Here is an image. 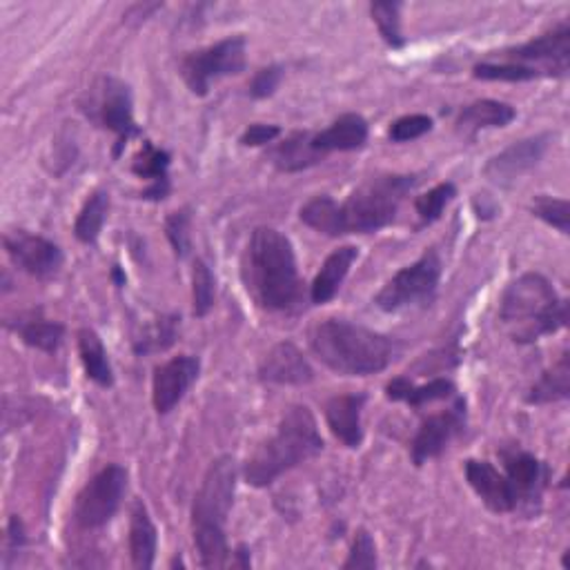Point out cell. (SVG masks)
<instances>
[{"mask_svg": "<svg viewBox=\"0 0 570 570\" xmlns=\"http://www.w3.org/2000/svg\"><path fill=\"white\" fill-rule=\"evenodd\" d=\"M243 281L261 308L290 310L297 305L301 281L290 238L275 227H257L243 257Z\"/></svg>", "mask_w": 570, "mask_h": 570, "instance_id": "obj_1", "label": "cell"}, {"mask_svg": "<svg viewBox=\"0 0 570 570\" xmlns=\"http://www.w3.org/2000/svg\"><path fill=\"white\" fill-rule=\"evenodd\" d=\"M312 350L321 364L348 377H368L385 370L394 357V344L342 318H328L312 333Z\"/></svg>", "mask_w": 570, "mask_h": 570, "instance_id": "obj_2", "label": "cell"}, {"mask_svg": "<svg viewBox=\"0 0 570 570\" xmlns=\"http://www.w3.org/2000/svg\"><path fill=\"white\" fill-rule=\"evenodd\" d=\"M500 321L513 342L535 344L563 328L568 321V303L559 299L546 277L528 272L506 288L500 305Z\"/></svg>", "mask_w": 570, "mask_h": 570, "instance_id": "obj_3", "label": "cell"}, {"mask_svg": "<svg viewBox=\"0 0 570 570\" xmlns=\"http://www.w3.org/2000/svg\"><path fill=\"white\" fill-rule=\"evenodd\" d=\"M323 450V439L318 435L316 422L305 405H294L290 409L275 437H270L264 446L255 450L248 459L246 481L255 488H266L277 481L283 472L292 470L294 466L316 457Z\"/></svg>", "mask_w": 570, "mask_h": 570, "instance_id": "obj_4", "label": "cell"}, {"mask_svg": "<svg viewBox=\"0 0 570 570\" xmlns=\"http://www.w3.org/2000/svg\"><path fill=\"white\" fill-rule=\"evenodd\" d=\"M417 177L385 175L359 186L346 203H339L344 234H370L394 221L401 201L413 192Z\"/></svg>", "mask_w": 570, "mask_h": 570, "instance_id": "obj_5", "label": "cell"}, {"mask_svg": "<svg viewBox=\"0 0 570 570\" xmlns=\"http://www.w3.org/2000/svg\"><path fill=\"white\" fill-rule=\"evenodd\" d=\"M246 38L230 36L205 49L192 52L181 60V76L190 92L205 97L214 80L223 76H236L246 69Z\"/></svg>", "mask_w": 570, "mask_h": 570, "instance_id": "obj_6", "label": "cell"}, {"mask_svg": "<svg viewBox=\"0 0 570 570\" xmlns=\"http://www.w3.org/2000/svg\"><path fill=\"white\" fill-rule=\"evenodd\" d=\"M439 277H442L439 255L435 250H428V253H424V257L420 261H415L409 268L399 270L381 288L375 303L383 312H396V310L409 308L413 303L428 301L439 286Z\"/></svg>", "mask_w": 570, "mask_h": 570, "instance_id": "obj_7", "label": "cell"}, {"mask_svg": "<svg viewBox=\"0 0 570 570\" xmlns=\"http://www.w3.org/2000/svg\"><path fill=\"white\" fill-rule=\"evenodd\" d=\"M236 488V463L232 457L216 459L199 488L192 506L194 528H225Z\"/></svg>", "mask_w": 570, "mask_h": 570, "instance_id": "obj_8", "label": "cell"}, {"mask_svg": "<svg viewBox=\"0 0 570 570\" xmlns=\"http://www.w3.org/2000/svg\"><path fill=\"white\" fill-rule=\"evenodd\" d=\"M127 488V470L123 466L103 468L76 500V522L83 528L105 526L119 511Z\"/></svg>", "mask_w": 570, "mask_h": 570, "instance_id": "obj_9", "label": "cell"}, {"mask_svg": "<svg viewBox=\"0 0 570 570\" xmlns=\"http://www.w3.org/2000/svg\"><path fill=\"white\" fill-rule=\"evenodd\" d=\"M508 63H539L544 76H566L570 63V25L561 23L552 32L502 54Z\"/></svg>", "mask_w": 570, "mask_h": 570, "instance_id": "obj_10", "label": "cell"}, {"mask_svg": "<svg viewBox=\"0 0 570 570\" xmlns=\"http://www.w3.org/2000/svg\"><path fill=\"white\" fill-rule=\"evenodd\" d=\"M5 250L23 272L36 279H49L63 266V253L56 243L36 234H27V232L8 234Z\"/></svg>", "mask_w": 570, "mask_h": 570, "instance_id": "obj_11", "label": "cell"}, {"mask_svg": "<svg viewBox=\"0 0 570 570\" xmlns=\"http://www.w3.org/2000/svg\"><path fill=\"white\" fill-rule=\"evenodd\" d=\"M201 361L197 357L183 355L154 370L152 381V399L158 415H168L175 405L186 396L192 383L199 379Z\"/></svg>", "mask_w": 570, "mask_h": 570, "instance_id": "obj_12", "label": "cell"}, {"mask_svg": "<svg viewBox=\"0 0 570 570\" xmlns=\"http://www.w3.org/2000/svg\"><path fill=\"white\" fill-rule=\"evenodd\" d=\"M466 428V403L457 399L450 411L428 417L413 442V461L424 466L428 459L439 457L448 444Z\"/></svg>", "mask_w": 570, "mask_h": 570, "instance_id": "obj_13", "label": "cell"}, {"mask_svg": "<svg viewBox=\"0 0 570 570\" xmlns=\"http://www.w3.org/2000/svg\"><path fill=\"white\" fill-rule=\"evenodd\" d=\"M548 141H550L548 134H539L513 143L511 147H506L504 152H500L498 156H493L485 163L483 175L500 186L513 183L515 179H519L522 175H526L530 168L537 166L548 147Z\"/></svg>", "mask_w": 570, "mask_h": 570, "instance_id": "obj_14", "label": "cell"}, {"mask_svg": "<svg viewBox=\"0 0 570 570\" xmlns=\"http://www.w3.org/2000/svg\"><path fill=\"white\" fill-rule=\"evenodd\" d=\"M99 119L101 123L116 134V147L114 156L121 154L125 143L134 136L141 134V127L134 121V110H132V94L130 88L119 78H108L103 97L99 103Z\"/></svg>", "mask_w": 570, "mask_h": 570, "instance_id": "obj_15", "label": "cell"}, {"mask_svg": "<svg viewBox=\"0 0 570 570\" xmlns=\"http://www.w3.org/2000/svg\"><path fill=\"white\" fill-rule=\"evenodd\" d=\"M466 479L481 502L493 513H513L519 502L506 474H502L493 463L470 459L466 461Z\"/></svg>", "mask_w": 570, "mask_h": 570, "instance_id": "obj_16", "label": "cell"}, {"mask_svg": "<svg viewBox=\"0 0 570 570\" xmlns=\"http://www.w3.org/2000/svg\"><path fill=\"white\" fill-rule=\"evenodd\" d=\"M259 377L268 383L303 385V383L312 381L314 372L297 346L279 344L266 355V359L259 368Z\"/></svg>", "mask_w": 570, "mask_h": 570, "instance_id": "obj_17", "label": "cell"}, {"mask_svg": "<svg viewBox=\"0 0 570 570\" xmlns=\"http://www.w3.org/2000/svg\"><path fill=\"white\" fill-rule=\"evenodd\" d=\"M504 466H506V477L513 485L519 504L535 502L541 498V491L548 481L546 463H541L530 452L513 450V452H504Z\"/></svg>", "mask_w": 570, "mask_h": 570, "instance_id": "obj_18", "label": "cell"}, {"mask_svg": "<svg viewBox=\"0 0 570 570\" xmlns=\"http://www.w3.org/2000/svg\"><path fill=\"white\" fill-rule=\"evenodd\" d=\"M366 403V394H339L333 396L325 405V420L337 439H342L348 448H359L364 442L361 428V411Z\"/></svg>", "mask_w": 570, "mask_h": 570, "instance_id": "obj_19", "label": "cell"}, {"mask_svg": "<svg viewBox=\"0 0 570 570\" xmlns=\"http://www.w3.org/2000/svg\"><path fill=\"white\" fill-rule=\"evenodd\" d=\"M368 141V123L361 114H344L328 130L312 134V147L325 156L331 152H353Z\"/></svg>", "mask_w": 570, "mask_h": 570, "instance_id": "obj_20", "label": "cell"}, {"mask_svg": "<svg viewBox=\"0 0 570 570\" xmlns=\"http://www.w3.org/2000/svg\"><path fill=\"white\" fill-rule=\"evenodd\" d=\"M170 154L166 149H158L152 143H143V149L136 154L132 172L145 181H149V188L143 192V199L160 201L170 192Z\"/></svg>", "mask_w": 570, "mask_h": 570, "instance_id": "obj_21", "label": "cell"}, {"mask_svg": "<svg viewBox=\"0 0 570 570\" xmlns=\"http://www.w3.org/2000/svg\"><path fill=\"white\" fill-rule=\"evenodd\" d=\"M357 257H359V250L353 246H346V248L335 250L328 259H325V264L321 266V270L310 288L312 303H316V305L328 303L339 292V288H342L344 279L348 277Z\"/></svg>", "mask_w": 570, "mask_h": 570, "instance_id": "obj_22", "label": "cell"}, {"mask_svg": "<svg viewBox=\"0 0 570 570\" xmlns=\"http://www.w3.org/2000/svg\"><path fill=\"white\" fill-rule=\"evenodd\" d=\"M12 328L21 335V339L43 353H56L63 344V335L65 328L58 321H49L43 316L41 310H32L25 312L16 318V323H12Z\"/></svg>", "mask_w": 570, "mask_h": 570, "instance_id": "obj_23", "label": "cell"}, {"mask_svg": "<svg viewBox=\"0 0 570 570\" xmlns=\"http://www.w3.org/2000/svg\"><path fill=\"white\" fill-rule=\"evenodd\" d=\"M156 526L149 519L147 506L138 500L132 506V519H130V552L132 563L138 570H149L154 566L156 557Z\"/></svg>", "mask_w": 570, "mask_h": 570, "instance_id": "obj_24", "label": "cell"}, {"mask_svg": "<svg viewBox=\"0 0 570 570\" xmlns=\"http://www.w3.org/2000/svg\"><path fill=\"white\" fill-rule=\"evenodd\" d=\"M515 116H517V112L508 103L483 99V101H474V103L466 105L459 112L457 127L463 134H474L485 127H506L515 121Z\"/></svg>", "mask_w": 570, "mask_h": 570, "instance_id": "obj_25", "label": "cell"}, {"mask_svg": "<svg viewBox=\"0 0 570 570\" xmlns=\"http://www.w3.org/2000/svg\"><path fill=\"white\" fill-rule=\"evenodd\" d=\"M385 394L392 401H405L409 405H413V409H422L426 403L452 396L455 383L450 379H433L424 385H415L411 379L399 377L385 385Z\"/></svg>", "mask_w": 570, "mask_h": 570, "instance_id": "obj_26", "label": "cell"}, {"mask_svg": "<svg viewBox=\"0 0 570 570\" xmlns=\"http://www.w3.org/2000/svg\"><path fill=\"white\" fill-rule=\"evenodd\" d=\"M270 158L281 172H301L325 156H321L312 147V134L310 132H294L290 138H286L279 147L270 152Z\"/></svg>", "mask_w": 570, "mask_h": 570, "instance_id": "obj_27", "label": "cell"}, {"mask_svg": "<svg viewBox=\"0 0 570 570\" xmlns=\"http://www.w3.org/2000/svg\"><path fill=\"white\" fill-rule=\"evenodd\" d=\"M78 353H80V361H83L88 377L94 383H99L103 388H110L114 383V372H112V366L108 359V350L94 331L83 328L78 333Z\"/></svg>", "mask_w": 570, "mask_h": 570, "instance_id": "obj_28", "label": "cell"}, {"mask_svg": "<svg viewBox=\"0 0 570 570\" xmlns=\"http://www.w3.org/2000/svg\"><path fill=\"white\" fill-rule=\"evenodd\" d=\"M570 394V355L563 353L559 361L541 375V379L530 388L526 401L535 405L555 403L568 399Z\"/></svg>", "mask_w": 570, "mask_h": 570, "instance_id": "obj_29", "label": "cell"}, {"mask_svg": "<svg viewBox=\"0 0 570 570\" xmlns=\"http://www.w3.org/2000/svg\"><path fill=\"white\" fill-rule=\"evenodd\" d=\"M301 221L325 234V236H342L344 234V223H342V214H339V203L331 197H314L310 199L301 212H299Z\"/></svg>", "mask_w": 570, "mask_h": 570, "instance_id": "obj_30", "label": "cell"}, {"mask_svg": "<svg viewBox=\"0 0 570 570\" xmlns=\"http://www.w3.org/2000/svg\"><path fill=\"white\" fill-rule=\"evenodd\" d=\"M108 210H110V194L99 190L94 192L83 210H80L76 223H74V234L80 243H86V246H92V243H97V238L101 236V230H103V223L108 219Z\"/></svg>", "mask_w": 570, "mask_h": 570, "instance_id": "obj_31", "label": "cell"}, {"mask_svg": "<svg viewBox=\"0 0 570 570\" xmlns=\"http://www.w3.org/2000/svg\"><path fill=\"white\" fill-rule=\"evenodd\" d=\"M541 71L533 65L519 63H479L474 65V78L481 80H506V83H522V80L539 78Z\"/></svg>", "mask_w": 570, "mask_h": 570, "instance_id": "obj_32", "label": "cell"}, {"mask_svg": "<svg viewBox=\"0 0 570 570\" xmlns=\"http://www.w3.org/2000/svg\"><path fill=\"white\" fill-rule=\"evenodd\" d=\"M399 12H401V3H372L370 5V14H372V21L379 27V34L394 49L403 47V43H405L403 36H401Z\"/></svg>", "mask_w": 570, "mask_h": 570, "instance_id": "obj_33", "label": "cell"}, {"mask_svg": "<svg viewBox=\"0 0 570 570\" xmlns=\"http://www.w3.org/2000/svg\"><path fill=\"white\" fill-rule=\"evenodd\" d=\"M214 294H216V281L212 270L208 268L205 261L197 259L194 270H192V299H194V314L205 316L212 305H214Z\"/></svg>", "mask_w": 570, "mask_h": 570, "instance_id": "obj_34", "label": "cell"}, {"mask_svg": "<svg viewBox=\"0 0 570 570\" xmlns=\"http://www.w3.org/2000/svg\"><path fill=\"white\" fill-rule=\"evenodd\" d=\"M455 197H457V188H455L452 183H439V186H435L431 192H426L424 197H420V199L415 201V210H417L422 223H424V225L435 223V221L444 214L446 205H448Z\"/></svg>", "mask_w": 570, "mask_h": 570, "instance_id": "obj_35", "label": "cell"}, {"mask_svg": "<svg viewBox=\"0 0 570 570\" xmlns=\"http://www.w3.org/2000/svg\"><path fill=\"white\" fill-rule=\"evenodd\" d=\"M177 316H163L154 323V328L134 346L138 355H147L154 350H166L177 339Z\"/></svg>", "mask_w": 570, "mask_h": 570, "instance_id": "obj_36", "label": "cell"}, {"mask_svg": "<svg viewBox=\"0 0 570 570\" xmlns=\"http://www.w3.org/2000/svg\"><path fill=\"white\" fill-rule=\"evenodd\" d=\"M533 214L559 230L561 234H568L570 230V203L566 199H552L541 194L533 203Z\"/></svg>", "mask_w": 570, "mask_h": 570, "instance_id": "obj_37", "label": "cell"}, {"mask_svg": "<svg viewBox=\"0 0 570 570\" xmlns=\"http://www.w3.org/2000/svg\"><path fill=\"white\" fill-rule=\"evenodd\" d=\"M433 130V119L426 114H411V116H401L399 121L392 123L390 127V141L394 143H409L415 141L424 134H428Z\"/></svg>", "mask_w": 570, "mask_h": 570, "instance_id": "obj_38", "label": "cell"}, {"mask_svg": "<svg viewBox=\"0 0 570 570\" xmlns=\"http://www.w3.org/2000/svg\"><path fill=\"white\" fill-rule=\"evenodd\" d=\"M353 568H364V570L377 568V546L366 528L357 530L350 557L344 563V570H353Z\"/></svg>", "mask_w": 570, "mask_h": 570, "instance_id": "obj_39", "label": "cell"}, {"mask_svg": "<svg viewBox=\"0 0 570 570\" xmlns=\"http://www.w3.org/2000/svg\"><path fill=\"white\" fill-rule=\"evenodd\" d=\"M166 234L172 243L175 255L179 259L188 257V253H190V212L181 210V212L170 214L166 221Z\"/></svg>", "mask_w": 570, "mask_h": 570, "instance_id": "obj_40", "label": "cell"}, {"mask_svg": "<svg viewBox=\"0 0 570 570\" xmlns=\"http://www.w3.org/2000/svg\"><path fill=\"white\" fill-rule=\"evenodd\" d=\"M281 78H283V69H281L279 65L259 69V71L255 74V78H253V83H250V94H253L255 99H268V97H272V94L277 92L279 83H281Z\"/></svg>", "mask_w": 570, "mask_h": 570, "instance_id": "obj_41", "label": "cell"}, {"mask_svg": "<svg viewBox=\"0 0 570 570\" xmlns=\"http://www.w3.org/2000/svg\"><path fill=\"white\" fill-rule=\"evenodd\" d=\"M281 134V130L277 125H250L246 132H243L241 136V143L246 147H257V145H266V143H272L277 136Z\"/></svg>", "mask_w": 570, "mask_h": 570, "instance_id": "obj_42", "label": "cell"}, {"mask_svg": "<svg viewBox=\"0 0 570 570\" xmlns=\"http://www.w3.org/2000/svg\"><path fill=\"white\" fill-rule=\"evenodd\" d=\"M25 541H27V537H25L23 522H21L16 515H12V517H10V524H8V552H5V568H8V563H10V557L16 555L19 550H23Z\"/></svg>", "mask_w": 570, "mask_h": 570, "instance_id": "obj_43", "label": "cell"}, {"mask_svg": "<svg viewBox=\"0 0 570 570\" xmlns=\"http://www.w3.org/2000/svg\"><path fill=\"white\" fill-rule=\"evenodd\" d=\"M234 555L238 557V561H234V566H238V568H250V552H248L246 546H238Z\"/></svg>", "mask_w": 570, "mask_h": 570, "instance_id": "obj_44", "label": "cell"}, {"mask_svg": "<svg viewBox=\"0 0 570 570\" xmlns=\"http://www.w3.org/2000/svg\"><path fill=\"white\" fill-rule=\"evenodd\" d=\"M112 275H114V281H116V286H125V275L121 272V268H114V270H112Z\"/></svg>", "mask_w": 570, "mask_h": 570, "instance_id": "obj_45", "label": "cell"}]
</instances>
